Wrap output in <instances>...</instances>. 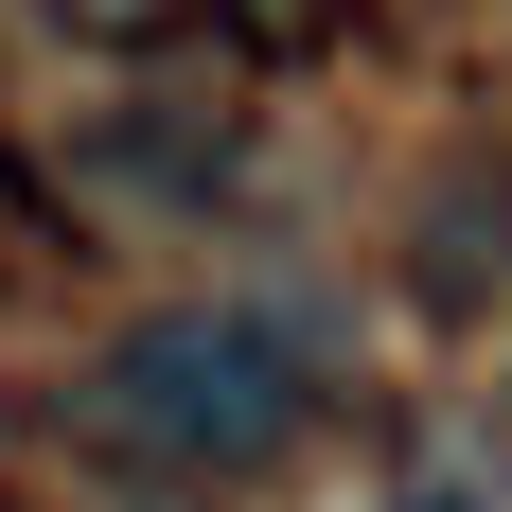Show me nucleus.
<instances>
[{
    "mask_svg": "<svg viewBox=\"0 0 512 512\" xmlns=\"http://www.w3.org/2000/svg\"><path fill=\"white\" fill-rule=\"evenodd\" d=\"M230 177H248V106L195 89V71L106 89V106H71L53 142H18V195H36L71 248H177V230L230 212Z\"/></svg>",
    "mask_w": 512,
    "mask_h": 512,
    "instance_id": "nucleus-2",
    "label": "nucleus"
},
{
    "mask_svg": "<svg viewBox=\"0 0 512 512\" xmlns=\"http://www.w3.org/2000/svg\"><path fill=\"white\" fill-rule=\"evenodd\" d=\"M195 18H230V36H248V53H318V36H336V18H354V0H195Z\"/></svg>",
    "mask_w": 512,
    "mask_h": 512,
    "instance_id": "nucleus-6",
    "label": "nucleus"
},
{
    "mask_svg": "<svg viewBox=\"0 0 512 512\" xmlns=\"http://www.w3.org/2000/svg\"><path fill=\"white\" fill-rule=\"evenodd\" d=\"M36 18H53V36H71V53H124V71H142V53H177V36H195V0H36Z\"/></svg>",
    "mask_w": 512,
    "mask_h": 512,
    "instance_id": "nucleus-5",
    "label": "nucleus"
},
{
    "mask_svg": "<svg viewBox=\"0 0 512 512\" xmlns=\"http://www.w3.org/2000/svg\"><path fill=\"white\" fill-rule=\"evenodd\" d=\"M389 301L424 336H495L512 318V159L495 142H442L407 177V212H389Z\"/></svg>",
    "mask_w": 512,
    "mask_h": 512,
    "instance_id": "nucleus-3",
    "label": "nucleus"
},
{
    "mask_svg": "<svg viewBox=\"0 0 512 512\" xmlns=\"http://www.w3.org/2000/svg\"><path fill=\"white\" fill-rule=\"evenodd\" d=\"M0 512H71V477H0Z\"/></svg>",
    "mask_w": 512,
    "mask_h": 512,
    "instance_id": "nucleus-7",
    "label": "nucleus"
},
{
    "mask_svg": "<svg viewBox=\"0 0 512 512\" xmlns=\"http://www.w3.org/2000/svg\"><path fill=\"white\" fill-rule=\"evenodd\" d=\"M371 512H512V442H495V424H442V442L389 460V495H371Z\"/></svg>",
    "mask_w": 512,
    "mask_h": 512,
    "instance_id": "nucleus-4",
    "label": "nucleus"
},
{
    "mask_svg": "<svg viewBox=\"0 0 512 512\" xmlns=\"http://www.w3.org/2000/svg\"><path fill=\"white\" fill-rule=\"evenodd\" d=\"M495 336H512V318H495Z\"/></svg>",
    "mask_w": 512,
    "mask_h": 512,
    "instance_id": "nucleus-8",
    "label": "nucleus"
},
{
    "mask_svg": "<svg viewBox=\"0 0 512 512\" xmlns=\"http://www.w3.org/2000/svg\"><path fill=\"white\" fill-rule=\"evenodd\" d=\"M36 442L53 460H142V477L230 495V477H283L318 442V371L283 354L248 301H142L89 371L36 389Z\"/></svg>",
    "mask_w": 512,
    "mask_h": 512,
    "instance_id": "nucleus-1",
    "label": "nucleus"
}]
</instances>
